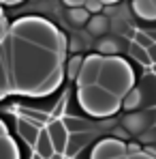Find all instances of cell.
<instances>
[{
	"label": "cell",
	"mask_w": 156,
	"mask_h": 159,
	"mask_svg": "<svg viewBox=\"0 0 156 159\" xmlns=\"http://www.w3.org/2000/svg\"><path fill=\"white\" fill-rule=\"evenodd\" d=\"M81 65H83V58L81 56H71L69 58V62H66V75L73 80H77V75H79V71H81Z\"/></svg>",
	"instance_id": "cell-22"
},
{
	"label": "cell",
	"mask_w": 156,
	"mask_h": 159,
	"mask_svg": "<svg viewBox=\"0 0 156 159\" xmlns=\"http://www.w3.org/2000/svg\"><path fill=\"white\" fill-rule=\"evenodd\" d=\"M148 52H150V58H152V65L156 62V43H152L150 48H148Z\"/></svg>",
	"instance_id": "cell-31"
},
{
	"label": "cell",
	"mask_w": 156,
	"mask_h": 159,
	"mask_svg": "<svg viewBox=\"0 0 156 159\" xmlns=\"http://www.w3.org/2000/svg\"><path fill=\"white\" fill-rule=\"evenodd\" d=\"M41 131H43V125L36 123V120H30L26 116H22V118L17 120V133H19V138H22L26 144H30V146H36Z\"/></svg>",
	"instance_id": "cell-9"
},
{
	"label": "cell",
	"mask_w": 156,
	"mask_h": 159,
	"mask_svg": "<svg viewBox=\"0 0 156 159\" xmlns=\"http://www.w3.org/2000/svg\"><path fill=\"white\" fill-rule=\"evenodd\" d=\"M86 26H88V32H90L92 37H103V34L109 32V20H107L105 15H101V13H96V15L90 17V22H88Z\"/></svg>",
	"instance_id": "cell-18"
},
{
	"label": "cell",
	"mask_w": 156,
	"mask_h": 159,
	"mask_svg": "<svg viewBox=\"0 0 156 159\" xmlns=\"http://www.w3.org/2000/svg\"><path fill=\"white\" fill-rule=\"evenodd\" d=\"M88 133L86 131H75V133H71L69 135V144H66V159H73V157H77V153L86 146V142H88Z\"/></svg>",
	"instance_id": "cell-12"
},
{
	"label": "cell",
	"mask_w": 156,
	"mask_h": 159,
	"mask_svg": "<svg viewBox=\"0 0 156 159\" xmlns=\"http://www.w3.org/2000/svg\"><path fill=\"white\" fill-rule=\"evenodd\" d=\"M126 155H129V142L111 135V138H103L94 144L90 159H118L126 157Z\"/></svg>",
	"instance_id": "cell-6"
},
{
	"label": "cell",
	"mask_w": 156,
	"mask_h": 159,
	"mask_svg": "<svg viewBox=\"0 0 156 159\" xmlns=\"http://www.w3.org/2000/svg\"><path fill=\"white\" fill-rule=\"evenodd\" d=\"M11 34L19 37V39H26L34 45L53 50L58 54L66 52V37L53 26L49 20L39 17V15H26V17L15 20L11 24Z\"/></svg>",
	"instance_id": "cell-2"
},
{
	"label": "cell",
	"mask_w": 156,
	"mask_h": 159,
	"mask_svg": "<svg viewBox=\"0 0 156 159\" xmlns=\"http://www.w3.org/2000/svg\"><path fill=\"white\" fill-rule=\"evenodd\" d=\"M62 120H64V125L69 127V131H71V133L81 131V129H83V125H86V123H83L81 118H75V116H64Z\"/></svg>",
	"instance_id": "cell-23"
},
{
	"label": "cell",
	"mask_w": 156,
	"mask_h": 159,
	"mask_svg": "<svg viewBox=\"0 0 156 159\" xmlns=\"http://www.w3.org/2000/svg\"><path fill=\"white\" fill-rule=\"evenodd\" d=\"M137 153H141V146L135 142H129V155H137Z\"/></svg>",
	"instance_id": "cell-30"
},
{
	"label": "cell",
	"mask_w": 156,
	"mask_h": 159,
	"mask_svg": "<svg viewBox=\"0 0 156 159\" xmlns=\"http://www.w3.org/2000/svg\"><path fill=\"white\" fill-rule=\"evenodd\" d=\"M0 159H19V148L9 135L6 127H2V142H0Z\"/></svg>",
	"instance_id": "cell-13"
},
{
	"label": "cell",
	"mask_w": 156,
	"mask_h": 159,
	"mask_svg": "<svg viewBox=\"0 0 156 159\" xmlns=\"http://www.w3.org/2000/svg\"><path fill=\"white\" fill-rule=\"evenodd\" d=\"M99 84L105 86L107 90L116 93L118 97H124L130 88H135V73H133L130 65L124 58H120V56H105Z\"/></svg>",
	"instance_id": "cell-4"
},
{
	"label": "cell",
	"mask_w": 156,
	"mask_h": 159,
	"mask_svg": "<svg viewBox=\"0 0 156 159\" xmlns=\"http://www.w3.org/2000/svg\"><path fill=\"white\" fill-rule=\"evenodd\" d=\"M62 80H64V69L60 67V69H56L49 78L45 80L39 88H36V93H34V97H45V95H52L53 90L62 84Z\"/></svg>",
	"instance_id": "cell-11"
},
{
	"label": "cell",
	"mask_w": 156,
	"mask_h": 159,
	"mask_svg": "<svg viewBox=\"0 0 156 159\" xmlns=\"http://www.w3.org/2000/svg\"><path fill=\"white\" fill-rule=\"evenodd\" d=\"M105 4H113V2H120V0H103Z\"/></svg>",
	"instance_id": "cell-37"
},
{
	"label": "cell",
	"mask_w": 156,
	"mask_h": 159,
	"mask_svg": "<svg viewBox=\"0 0 156 159\" xmlns=\"http://www.w3.org/2000/svg\"><path fill=\"white\" fill-rule=\"evenodd\" d=\"M139 138H141V142H152V140H156V127L152 129V131H148V133H141Z\"/></svg>",
	"instance_id": "cell-27"
},
{
	"label": "cell",
	"mask_w": 156,
	"mask_h": 159,
	"mask_svg": "<svg viewBox=\"0 0 156 159\" xmlns=\"http://www.w3.org/2000/svg\"><path fill=\"white\" fill-rule=\"evenodd\" d=\"M129 159H156V157L150 155V153H145V151H141V153H137V155H129Z\"/></svg>",
	"instance_id": "cell-28"
},
{
	"label": "cell",
	"mask_w": 156,
	"mask_h": 159,
	"mask_svg": "<svg viewBox=\"0 0 156 159\" xmlns=\"http://www.w3.org/2000/svg\"><path fill=\"white\" fill-rule=\"evenodd\" d=\"M69 48H71V52H79L81 48H83V41H81V37H71L69 39Z\"/></svg>",
	"instance_id": "cell-26"
},
{
	"label": "cell",
	"mask_w": 156,
	"mask_h": 159,
	"mask_svg": "<svg viewBox=\"0 0 156 159\" xmlns=\"http://www.w3.org/2000/svg\"><path fill=\"white\" fill-rule=\"evenodd\" d=\"M148 34H150V39L156 43V30H148Z\"/></svg>",
	"instance_id": "cell-36"
},
{
	"label": "cell",
	"mask_w": 156,
	"mask_h": 159,
	"mask_svg": "<svg viewBox=\"0 0 156 159\" xmlns=\"http://www.w3.org/2000/svg\"><path fill=\"white\" fill-rule=\"evenodd\" d=\"M103 60H105V56L101 52L88 54V56L83 58L81 71H79V75H77V86H92V84H99L101 69H103Z\"/></svg>",
	"instance_id": "cell-7"
},
{
	"label": "cell",
	"mask_w": 156,
	"mask_h": 159,
	"mask_svg": "<svg viewBox=\"0 0 156 159\" xmlns=\"http://www.w3.org/2000/svg\"><path fill=\"white\" fill-rule=\"evenodd\" d=\"M64 54L13 37V84L15 93L34 95L36 88L62 67Z\"/></svg>",
	"instance_id": "cell-1"
},
{
	"label": "cell",
	"mask_w": 156,
	"mask_h": 159,
	"mask_svg": "<svg viewBox=\"0 0 156 159\" xmlns=\"http://www.w3.org/2000/svg\"><path fill=\"white\" fill-rule=\"evenodd\" d=\"M133 41H135V43H139V45H143V48H150V45L154 43V41L150 39L148 30H145V32H143V30H137V32L133 34Z\"/></svg>",
	"instance_id": "cell-24"
},
{
	"label": "cell",
	"mask_w": 156,
	"mask_h": 159,
	"mask_svg": "<svg viewBox=\"0 0 156 159\" xmlns=\"http://www.w3.org/2000/svg\"><path fill=\"white\" fill-rule=\"evenodd\" d=\"M139 88H141V93H143V106L154 107L156 106V73L154 71L141 78Z\"/></svg>",
	"instance_id": "cell-10"
},
{
	"label": "cell",
	"mask_w": 156,
	"mask_h": 159,
	"mask_svg": "<svg viewBox=\"0 0 156 159\" xmlns=\"http://www.w3.org/2000/svg\"><path fill=\"white\" fill-rule=\"evenodd\" d=\"M19 2H24V0H2V4H6V7H13V4H19Z\"/></svg>",
	"instance_id": "cell-33"
},
{
	"label": "cell",
	"mask_w": 156,
	"mask_h": 159,
	"mask_svg": "<svg viewBox=\"0 0 156 159\" xmlns=\"http://www.w3.org/2000/svg\"><path fill=\"white\" fill-rule=\"evenodd\" d=\"M62 2H64L69 9H71V7H83V4H86V0H62Z\"/></svg>",
	"instance_id": "cell-29"
},
{
	"label": "cell",
	"mask_w": 156,
	"mask_h": 159,
	"mask_svg": "<svg viewBox=\"0 0 156 159\" xmlns=\"http://www.w3.org/2000/svg\"><path fill=\"white\" fill-rule=\"evenodd\" d=\"M47 131L52 135V142L53 146H56V151L58 153H66V144H69V127L64 125V120L62 118H56V120H49L47 123Z\"/></svg>",
	"instance_id": "cell-8"
},
{
	"label": "cell",
	"mask_w": 156,
	"mask_h": 159,
	"mask_svg": "<svg viewBox=\"0 0 156 159\" xmlns=\"http://www.w3.org/2000/svg\"><path fill=\"white\" fill-rule=\"evenodd\" d=\"M152 2H154V4H156V0H152Z\"/></svg>",
	"instance_id": "cell-40"
},
{
	"label": "cell",
	"mask_w": 156,
	"mask_h": 159,
	"mask_svg": "<svg viewBox=\"0 0 156 159\" xmlns=\"http://www.w3.org/2000/svg\"><path fill=\"white\" fill-rule=\"evenodd\" d=\"M129 54L133 60H137L139 65H143V67H152V58H150V52H148V48H143V45H139V43H130L129 48Z\"/></svg>",
	"instance_id": "cell-20"
},
{
	"label": "cell",
	"mask_w": 156,
	"mask_h": 159,
	"mask_svg": "<svg viewBox=\"0 0 156 159\" xmlns=\"http://www.w3.org/2000/svg\"><path fill=\"white\" fill-rule=\"evenodd\" d=\"M96 52H101L103 56H118L122 52V39L120 37H107L103 41H99Z\"/></svg>",
	"instance_id": "cell-17"
},
{
	"label": "cell",
	"mask_w": 156,
	"mask_h": 159,
	"mask_svg": "<svg viewBox=\"0 0 156 159\" xmlns=\"http://www.w3.org/2000/svg\"><path fill=\"white\" fill-rule=\"evenodd\" d=\"M34 151H36L39 155H43L45 159L53 157L56 146H53L52 135H49V131H47V127H43V131H41V135H39V142H36V146H34Z\"/></svg>",
	"instance_id": "cell-14"
},
{
	"label": "cell",
	"mask_w": 156,
	"mask_h": 159,
	"mask_svg": "<svg viewBox=\"0 0 156 159\" xmlns=\"http://www.w3.org/2000/svg\"><path fill=\"white\" fill-rule=\"evenodd\" d=\"M152 71H154V73H156V62H154V65H152Z\"/></svg>",
	"instance_id": "cell-38"
},
{
	"label": "cell",
	"mask_w": 156,
	"mask_h": 159,
	"mask_svg": "<svg viewBox=\"0 0 156 159\" xmlns=\"http://www.w3.org/2000/svg\"><path fill=\"white\" fill-rule=\"evenodd\" d=\"M122 107H124L126 112H133V110L143 107V93H141V88H139V86L130 88L129 93L122 97Z\"/></svg>",
	"instance_id": "cell-16"
},
{
	"label": "cell",
	"mask_w": 156,
	"mask_h": 159,
	"mask_svg": "<svg viewBox=\"0 0 156 159\" xmlns=\"http://www.w3.org/2000/svg\"><path fill=\"white\" fill-rule=\"evenodd\" d=\"M156 123V107H143V110H133L122 118V127L129 129L130 135H141Z\"/></svg>",
	"instance_id": "cell-5"
},
{
	"label": "cell",
	"mask_w": 156,
	"mask_h": 159,
	"mask_svg": "<svg viewBox=\"0 0 156 159\" xmlns=\"http://www.w3.org/2000/svg\"><path fill=\"white\" fill-rule=\"evenodd\" d=\"M92 15H96V13H101L103 11V7H105V2L103 0H86V4H83Z\"/></svg>",
	"instance_id": "cell-25"
},
{
	"label": "cell",
	"mask_w": 156,
	"mask_h": 159,
	"mask_svg": "<svg viewBox=\"0 0 156 159\" xmlns=\"http://www.w3.org/2000/svg\"><path fill=\"white\" fill-rule=\"evenodd\" d=\"M64 157H66L64 153H58V151H56V153H53V157H52V159H64Z\"/></svg>",
	"instance_id": "cell-35"
},
{
	"label": "cell",
	"mask_w": 156,
	"mask_h": 159,
	"mask_svg": "<svg viewBox=\"0 0 156 159\" xmlns=\"http://www.w3.org/2000/svg\"><path fill=\"white\" fill-rule=\"evenodd\" d=\"M133 13L141 20H156V4L152 0H133Z\"/></svg>",
	"instance_id": "cell-15"
},
{
	"label": "cell",
	"mask_w": 156,
	"mask_h": 159,
	"mask_svg": "<svg viewBox=\"0 0 156 159\" xmlns=\"http://www.w3.org/2000/svg\"><path fill=\"white\" fill-rule=\"evenodd\" d=\"M19 114H22V116H26V118H30V120L41 123L43 127H47V123L52 120V116H49L47 112H43V110H30V107H22V110H19Z\"/></svg>",
	"instance_id": "cell-21"
},
{
	"label": "cell",
	"mask_w": 156,
	"mask_h": 159,
	"mask_svg": "<svg viewBox=\"0 0 156 159\" xmlns=\"http://www.w3.org/2000/svg\"><path fill=\"white\" fill-rule=\"evenodd\" d=\"M118 159H129V155H126V157H118Z\"/></svg>",
	"instance_id": "cell-39"
},
{
	"label": "cell",
	"mask_w": 156,
	"mask_h": 159,
	"mask_svg": "<svg viewBox=\"0 0 156 159\" xmlns=\"http://www.w3.org/2000/svg\"><path fill=\"white\" fill-rule=\"evenodd\" d=\"M77 101L81 110L94 118H107L113 116L120 107H122V97H118L116 93L107 90L101 84H92V86H79L77 88Z\"/></svg>",
	"instance_id": "cell-3"
},
{
	"label": "cell",
	"mask_w": 156,
	"mask_h": 159,
	"mask_svg": "<svg viewBox=\"0 0 156 159\" xmlns=\"http://www.w3.org/2000/svg\"><path fill=\"white\" fill-rule=\"evenodd\" d=\"M90 11L86 9V7H71L69 11H66V20L73 24V26H86L88 22H90Z\"/></svg>",
	"instance_id": "cell-19"
},
{
	"label": "cell",
	"mask_w": 156,
	"mask_h": 159,
	"mask_svg": "<svg viewBox=\"0 0 156 159\" xmlns=\"http://www.w3.org/2000/svg\"><path fill=\"white\" fill-rule=\"evenodd\" d=\"M64 103H66V99H62V101L56 106V110H53V114H56V116H60V114H62V107H64Z\"/></svg>",
	"instance_id": "cell-32"
},
{
	"label": "cell",
	"mask_w": 156,
	"mask_h": 159,
	"mask_svg": "<svg viewBox=\"0 0 156 159\" xmlns=\"http://www.w3.org/2000/svg\"><path fill=\"white\" fill-rule=\"evenodd\" d=\"M145 153H150V155H154V157H156V148H154V146H145Z\"/></svg>",
	"instance_id": "cell-34"
}]
</instances>
